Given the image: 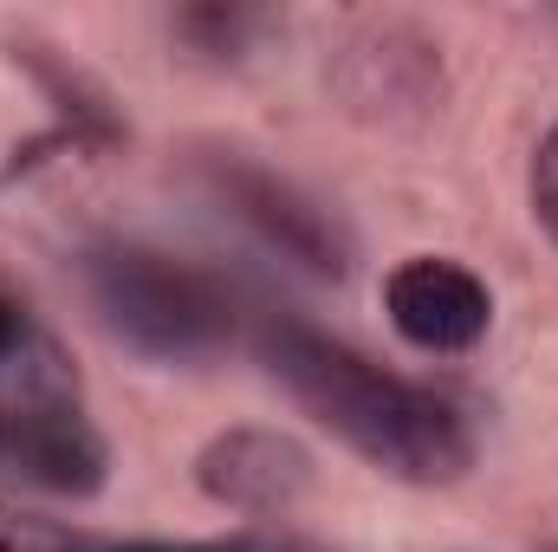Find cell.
<instances>
[{"mask_svg": "<svg viewBox=\"0 0 558 552\" xmlns=\"http://www.w3.org/2000/svg\"><path fill=\"white\" fill-rule=\"evenodd\" d=\"M260 358L279 391L377 475L410 488H448L474 468V422L461 416V404L371 364L344 338L305 319H274L260 332Z\"/></svg>", "mask_w": 558, "mask_h": 552, "instance_id": "1", "label": "cell"}, {"mask_svg": "<svg viewBox=\"0 0 558 552\" xmlns=\"http://www.w3.org/2000/svg\"><path fill=\"white\" fill-rule=\"evenodd\" d=\"M78 279L98 325L149 364H208L234 345V292L182 254L98 241L85 248Z\"/></svg>", "mask_w": 558, "mask_h": 552, "instance_id": "2", "label": "cell"}, {"mask_svg": "<svg viewBox=\"0 0 558 552\" xmlns=\"http://www.w3.org/2000/svg\"><path fill=\"white\" fill-rule=\"evenodd\" d=\"M0 481L52 501H92L111 481V442L78 410L65 371L0 384Z\"/></svg>", "mask_w": 558, "mask_h": 552, "instance_id": "3", "label": "cell"}, {"mask_svg": "<svg viewBox=\"0 0 558 552\" xmlns=\"http://www.w3.org/2000/svg\"><path fill=\"white\" fill-rule=\"evenodd\" d=\"M202 176H208L215 202H221L234 221H247L274 254L292 261V267H305V274H318V279L351 274V235H344V221H338L318 195H305L292 176H279V169L241 156V149H215V156L202 163Z\"/></svg>", "mask_w": 558, "mask_h": 552, "instance_id": "4", "label": "cell"}, {"mask_svg": "<svg viewBox=\"0 0 558 552\" xmlns=\"http://www.w3.org/2000/svg\"><path fill=\"white\" fill-rule=\"evenodd\" d=\"M318 481V461L299 435L267 429V422H241V429H221L202 455H195V488L228 507V514H247V520H274L292 514Z\"/></svg>", "mask_w": 558, "mask_h": 552, "instance_id": "5", "label": "cell"}, {"mask_svg": "<svg viewBox=\"0 0 558 552\" xmlns=\"http://www.w3.org/2000/svg\"><path fill=\"white\" fill-rule=\"evenodd\" d=\"M384 312L397 325L403 345H416L428 358H461L487 338L494 325V292L487 279L468 274L461 261H435V254H416L403 261L397 274L384 279Z\"/></svg>", "mask_w": 558, "mask_h": 552, "instance_id": "6", "label": "cell"}, {"mask_svg": "<svg viewBox=\"0 0 558 552\" xmlns=\"http://www.w3.org/2000/svg\"><path fill=\"white\" fill-rule=\"evenodd\" d=\"M26 377H59V351L26 319V305L0 292V384H26Z\"/></svg>", "mask_w": 558, "mask_h": 552, "instance_id": "7", "label": "cell"}, {"mask_svg": "<svg viewBox=\"0 0 558 552\" xmlns=\"http://www.w3.org/2000/svg\"><path fill=\"white\" fill-rule=\"evenodd\" d=\"M175 26H182L189 39H202V52L234 59V52H241V33H254L260 13H241V7H195V13H182Z\"/></svg>", "mask_w": 558, "mask_h": 552, "instance_id": "8", "label": "cell"}, {"mask_svg": "<svg viewBox=\"0 0 558 552\" xmlns=\"http://www.w3.org/2000/svg\"><path fill=\"white\" fill-rule=\"evenodd\" d=\"M533 215H539V228L553 235V248H558V124L533 149Z\"/></svg>", "mask_w": 558, "mask_h": 552, "instance_id": "9", "label": "cell"}, {"mask_svg": "<svg viewBox=\"0 0 558 552\" xmlns=\"http://www.w3.org/2000/svg\"><path fill=\"white\" fill-rule=\"evenodd\" d=\"M78 552H312L292 540H208V547H162V540H137V547H78Z\"/></svg>", "mask_w": 558, "mask_h": 552, "instance_id": "10", "label": "cell"}]
</instances>
